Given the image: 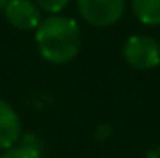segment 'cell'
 <instances>
[{"instance_id": "obj_1", "label": "cell", "mask_w": 160, "mask_h": 158, "mask_svg": "<svg viewBox=\"0 0 160 158\" xmlns=\"http://www.w3.org/2000/svg\"><path fill=\"white\" fill-rule=\"evenodd\" d=\"M36 45L41 58L54 65L69 63L77 58L82 45L78 22L71 17L50 15L36 28Z\"/></svg>"}, {"instance_id": "obj_2", "label": "cell", "mask_w": 160, "mask_h": 158, "mask_svg": "<svg viewBox=\"0 0 160 158\" xmlns=\"http://www.w3.org/2000/svg\"><path fill=\"white\" fill-rule=\"evenodd\" d=\"M123 60L138 71H151L160 65V43L151 36H130L123 43Z\"/></svg>"}, {"instance_id": "obj_3", "label": "cell", "mask_w": 160, "mask_h": 158, "mask_svg": "<svg viewBox=\"0 0 160 158\" xmlns=\"http://www.w3.org/2000/svg\"><path fill=\"white\" fill-rule=\"evenodd\" d=\"M80 17L95 26L106 28L119 21L127 9V0H77Z\"/></svg>"}, {"instance_id": "obj_4", "label": "cell", "mask_w": 160, "mask_h": 158, "mask_svg": "<svg viewBox=\"0 0 160 158\" xmlns=\"http://www.w3.org/2000/svg\"><path fill=\"white\" fill-rule=\"evenodd\" d=\"M4 15L13 28L22 32L36 30L43 21L39 6L34 0H11L4 7Z\"/></svg>"}, {"instance_id": "obj_5", "label": "cell", "mask_w": 160, "mask_h": 158, "mask_svg": "<svg viewBox=\"0 0 160 158\" xmlns=\"http://www.w3.org/2000/svg\"><path fill=\"white\" fill-rule=\"evenodd\" d=\"M21 134H22V125L19 114L9 102L0 99V151L9 149L13 143H17Z\"/></svg>"}, {"instance_id": "obj_6", "label": "cell", "mask_w": 160, "mask_h": 158, "mask_svg": "<svg viewBox=\"0 0 160 158\" xmlns=\"http://www.w3.org/2000/svg\"><path fill=\"white\" fill-rule=\"evenodd\" d=\"M43 143L36 134H21L17 143H13L9 149H4L0 158H43Z\"/></svg>"}, {"instance_id": "obj_7", "label": "cell", "mask_w": 160, "mask_h": 158, "mask_svg": "<svg viewBox=\"0 0 160 158\" xmlns=\"http://www.w3.org/2000/svg\"><path fill=\"white\" fill-rule=\"evenodd\" d=\"M132 15L145 26H160V0H130Z\"/></svg>"}, {"instance_id": "obj_8", "label": "cell", "mask_w": 160, "mask_h": 158, "mask_svg": "<svg viewBox=\"0 0 160 158\" xmlns=\"http://www.w3.org/2000/svg\"><path fill=\"white\" fill-rule=\"evenodd\" d=\"M69 2L71 0H36L39 9L47 11V13H52V15H58L60 11H63L69 6Z\"/></svg>"}, {"instance_id": "obj_9", "label": "cell", "mask_w": 160, "mask_h": 158, "mask_svg": "<svg viewBox=\"0 0 160 158\" xmlns=\"http://www.w3.org/2000/svg\"><path fill=\"white\" fill-rule=\"evenodd\" d=\"M9 2H11V0H0V9L4 11V7H6V6H8Z\"/></svg>"}]
</instances>
